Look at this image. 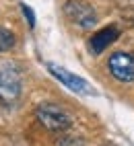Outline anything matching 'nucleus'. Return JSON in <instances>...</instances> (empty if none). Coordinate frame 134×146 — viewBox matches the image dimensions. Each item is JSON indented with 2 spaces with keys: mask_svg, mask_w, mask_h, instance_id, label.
<instances>
[{
  "mask_svg": "<svg viewBox=\"0 0 134 146\" xmlns=\"http://www.w3.org/2000/svg\"><path fill=\"white\" fill-rule=\"evenodd\" d=\"M37 119H39V123L43 125V128L52 130V132H64L70 128V115L66 113L62 107L58 105H52V103H41L39 107H37Z\"/></svg>",
  "mask_w": 134,
  "mask_h": 146,
  "instance_id": "obj_1",
  "label": "nucleus"
},
{
  "mask_svg": "<svg viewBox=\"0 0 134 146\" xmlns=\"http://www.w3.org/2000/svg\"><path fill=\"white\" fill-rule=\"evenodd\" d=\"M47 70H50V74L54 76V78H58L66 89H70V91H74V93H79V95H93L95 91H93V86L85 80V78H81V76H76L74 72H68L66 68H62V66H58V64H47Z\"/></svg>",
  "mask_w": 134,
  "mask_h": 146,
  "instance_id": "obj_3",
  "label": "nucleus"
},
{
  "mask_svg": "<svg viewBox=\"0 0 134 146\" xmlns=\"http://www.w3.org/2000/svg\"><path fill=\"white\" fill-rule=\"evenodd\" d=\"M21 13L27 17V23H29V27H35V15H33V11H31V6L25 4V2H21Z\"/></svg>",
  "mask_w": 134,
  "mask_h": 146,
  "instance_id": "obj_8",
  "label": "nucleus"
},
{
  "mask_svg": "<svg viewBox=\"0 0 134 146\" xmlns=\"http://www.w3.org/2000/svg\"><path fill=\"white\" fill-rule=\"evenodd\" d=\"M21 95V74L15 68H0V101L13 103Z\"/></svg>",
  "mask_w": 134,
  "mask_h": 146,
  "instance_id": "obj_5",
  "label": "nucleus"
},
{
  "mask_svg": "<svg viewBox=\"0 0 134 146\" xmlns=\"http://www.w3.org/2000/svg\"><path fill=\"white\" fill-rule=\"evenodd\" d=\"M118 39V29L116 27H107V29H101V31H97L93 37H91V41H89V50L91 54H101L105 47H107L109 43H113Z\"/></svg>",
  "mask_w": 134,
  "mask_h": 146,
  "instance_id": "obj_6",
  "label": "nucleus"
},
{
  "mask_svg": "<svg viewBox=\"0 0 134 146\" xmlns=\"http://www.w3.org/2000/svg\"><path fill=\"white\" fill-rule=\"evenodd\" d=\"M64 13L72 25L81 27V29H91L97 25V15H95L93 6L83 2V0H68L64 4Z\"/></svg>",
  "mask_w": 134,
  "mask_h": 146,
  "instance_id": "obj_2",
  "label": "nucleus"
},
{
  "mask_svg": "<svg viewBox=\"0 0 134 146\" xmlns=\"http://www.w3.org/2000/svg\"><path fill=\"white\" fill-rule=\"evenodd\" d=\"M107 68H109L111 76L120 82L134 80V56L132 54H124V52L111 54L107 60Z\"/></svg>",
  "mask_w": 134,
  "mask_h": 146,
  "instance_id": "obj_4",
  "label": "nucleus"
},
{
  "mask_svg": "<svg viewBox=\"0 0 134 146\" xmlns=\"http://www.w3.org/2000/svg\"><path fill=\"white\" fill-rule=\"evenodd\" d=\"M15 45V33L0 27V52H8Z\"/></svg>",
  "mask_w": 134,
  "mask_h": 146,
  "instance_id": "obj_7",
  "label": "nucleus"
}]
</instances>
